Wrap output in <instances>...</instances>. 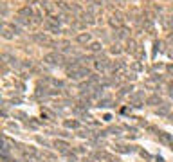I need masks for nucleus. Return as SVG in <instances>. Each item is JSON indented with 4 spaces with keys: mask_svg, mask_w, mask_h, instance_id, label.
I'll return each instance as SVG.
<instances>
[{
    "mask_svg": "<svg viewBox=\"0 0 173 162\" xmlns=\"http://www.w3.org/2000/svg\"><path fill=\"white\" fill-rule=\"evenodd\" d=\"M92 63H94L96 72H106V70H110V65H112V61L108 60L105 54H96Z\"/></svg>",
    "mask_w": 173,
    "mask_h": 162,
    "instance_id": "1",
    "label": "nucleus"
},
{
    "mask_svg": "<svg viewBox=\"0 0 173 162\" xmlns=\"http://www.w3.org/2000/svg\"><path fill=\"white\" fill-rule=\"evenodd\" d=\"M43 61H45L47 65H51V67H56V65H61L63 67V63H65V58H63V54L61 52H49V54H45L43 56Z\"/></svg>",
    "mask_w": 173,
    "mask_h": 162,
    "instance_id": "2",
    "label": "nucleus"
},
{
    "mask_svg": "<svg viewBox=\"0 0 173 162\" xmlns=\"http://www.w3.org/2000/svg\"><path fill=\"white\" fill-rule=\"evenodd\" d=\"M90 70L86 67H79V68H76V70H72V72H67V76H69V79H72V81H79V79H89L90 78Z\"/></svg>",
    "mask_w": 173,
    "mask_h": 162,
    "instance_id": "3",
    "label": "nucleus"
},
{
    "mask_svg": "<svg viewBox=\"0 0 173 162\" xmlns=\"http://www.w3.org/2000/svg\"><path fill=\"white\" fill-rule=\"evenodd\" d=\"M123 22H124V16H123V13H119V11H114L110 16H108V25H110L112 29L123 27Z\"/></svg>",
    "mask_w": 173,
    "mask_h": 162,
    "instance_id": "4",
    "label": "nucleus"
},
{
    "mask_svg": "<svg viewBox=\"0 0 173 162\" xmlns=\"http://www.w3.org/2000/svg\"><path fill=\"white\" fill-rule=\"evenodd\" d=\"M130 103L134 105V108H141L146 103V96H144V90H137L130 96Z\"/></svg>",
    "mask_w": 173,
    "mask_h": 162,
    "instance_id": "5",
    "label": "nucleus"
},
{
    "mask_svg": "<svg viewBox=\"0 0 173 162\" xmlns=\"http://www.w3.org/2000/svg\"><path fill=\"white\" fill-rule=\"evenodd\" d=\"M43 27H45L47 33H52V34H61V25L58 24V22L51 20V18H45V22H43Z\"/></svg>",
    "mask_w": 173,
    "mask_h": 162,
    "instance_id": "6",
    "label": "nucleus"
},
{
    "mask_svg": "<svg viewBox=\"0 0 173 162\" xmlns=\"http://www.w3.org/2000/svg\"><path fill=\"white\" fill-rule=\"evenodd\" d=\"M112 36L116 38V41H119V40H128V38H130V29H128L126 25H123V27H119V29H114Z\"/></svg>",
    "mask_w": 173,
    "mask_h": 162,
    "instance_id": "7",
    "label": "nucleus"
},
{
    "mask_svg": "<svg viewBox=\"0 0 173 162\" xmlns=\"http://www.w3.org/2000/svg\"><path fill=\"white\" fill-rule=\"evenodd\" d=\"M76 18H79L83 24H86V25H96V15H92L90 11H83L79 16H76Z\"/></svg>",
    "mask_w": 173,
    "mask_h": 162,
    "instance_id": "8",
    "label": "nucleus"
},
{
    "mask_svg": "<svg viewBox=\"0 0 173 162\" xmlns=\"http://www.w3.org/2000/svg\"><path fill=\"white\" fill-rule=\"evenodd\" d=\"M123 70H126V61H124V60H116V61H112L110 72H112L114 76L119 74V72H123Z\"/></svg>",
    "mask_w": 173,
    "mask_h": 162,
    "instance_id": "9",
    "label": "nucleus"
},
{
    "mask_svg": "<svg viewBox=\"0 0 173 162\" xmlns=\"http://www.w3.org/2000/svg\"><path fill=\"white\" fill-rule=\"evenodd\" d=\"M52 146H54L61 155H67V153H69V142L63 141V139H56V141L52 142Z\"/></svg>",
    "mask_w": 173,
    "mask_h": 162,
    "instance_id": "10",
    "label": "nucleus"
},
{
    "mask_svg": "<svg viewBox=\"0 0 173 162\" xmlns=\"http://www.w3.org/2000/svg\"><path fill=\"white\" fill-rule=\"evenodd\" d=\"M33 40L40 45H51L52 43V40L47 36V33H36V34H33Z\"/></svg>",
    "mask_w": 173,
    "mask_h": 162,
    "instance_id": "11",
    "label": "nucleus"
},
{
    "mask_svg": "<svg viewBox=\"0 0 173 162\" xmlns=\"http://www.w3.org/2000/svg\"><path fill=\"white\" fill-rule=\"evenodd\" d=\"M76 43H79V45H89L90 41H92V34L90 33H79V34H76Z\"/></svg>",
    "mask_w": 173,
    "mask_h": 162,
    "instance_id": "12",
    "label": "nucleus"
},
{
    "mask_svg": "<svg viewBox=\"0 0 173 162\" xmlns=\"http://www.w3.org/2000/svg\"><path fill=\"white\" fill-rule=\"evenodd\" d=\"M18 16H24L25 20L33 22V18H34V9H33L31 6H25V7H22V9L18 11Z\"/></svg>",
    "mask_w": 173,
    "mask_h": 162,
    "instance_id": "13",
    "label": "nucleus"
},
{
    "mask_svg": "<svg viewBox=\"0 0 173 162\" xmlns=\"http://www.w3.org/2000/svg\"><path fill=\"white\" fill-rule=\"evenodd\" d=\"M139 49H141V47L137 45V41H135L134 38H128V40H126V49H124L126 52H130V54H134V56H135Z\"/></svg>",
    "mask_w": 173,
    "mask_h": 162,
    "instance_id": "14",
    "label": "nucleus"
},
{
    "mask_svg": "<svg viewBox=\"0 0 173 162\" xmlns=\"http://www.w3.org/2000/svg\"><path fill=\"white\" fill-rule=\"evenodd\" d=\"M146 105H150V106H161L162 105V99H161V96L155 92V94H151V96L146 97Z\"/></svg>",
    "mask_w": 173,
    "mask_h": 162,
    "instance_id": "15",
    "label": "nucleus"
},
{
    "mask_svg": "<svg viewBox=\"0 0 173 162\" xmlns=\"http://www.w3.org/2000/svg\"><path fill=\"white\" fill-rule=\"evenodd\" d=\"M86 49H89V52H92V54H101V49H103V43L101 41H90L89 45H86Z\"/></svg>",
    "mask_w": 173,
    "mask_h": 162,
    "instance_id": "16",
    "label": "nucleus"
},
{
    "mask_svg": "<svg viewBox=\"0 0 173 162\" xmlns=\"http://www.w3.org/2000/svg\"><path fill=\"white\" fill-rule=\"evenodd\" d=\"M40 6H41V9H43V11L47 13V16H52V15H54V7H56V4H51L49 0H43V2H41Z\"/></svg>",
    "mask_w": 173,
    "mask_h": 162,
    "instance_id": "17",
    "label": "nucleus"
},
{
    "mask_svg": "<svg viewBox=\"0 0 173 162\" xmlns=\"http://www.w3.org/2000/svg\"><path fill=\"white\" fill-rule=\"evenodd\" d=\"M105 97V86L103 85H97L96 88H94V92H92V96H90V99H103Z\"/></svg>",
    "mask_w": 173,
    "mask_h": 162,
    "instance_id": "18",
    "label": "nucleus"
},
{
    "mask_svg": "<svg viewBox=\"0 0 173 162\" xmlns=\"http://www.w3.org/2000/svg\"><path fill=\"white\" fill-rule=\"evenodd\" d=\"M2 36L6 38V40H13L16 34L13 33V29L9 27V24H6V22H4V24H2Z\"/></svg>",
    "mask_w": 173,
    "mask_h": 162,
    "instance_id": "19",
    "label": "nucleus"
},
{
    "mask_svg": "<svg viewBox=\"0 0 173 162\" xmlns=\"http://www.w3.org/2000/svg\"><path fill=\"white\" fill-rule=\"evenodd\" d=\"M169 110H171V105H169V103H162L161 106L155 108V113H157V115H162V117H164V115H169Z\"/></svg>",
    "mask_w": 173,
    "mask_h": 162,
    "instance_id": "20",
    "label": "nucleus"
},
{
    "mask_svg": "<svg viewBox=\"0 0 173 162\" xmlns=\"http://www.w3.org/2000/svg\"><path fill=\"white\" fill-rule=\"evenodd\" d=\"M13 24H16V25H20V27H29V25H33V22H29V20H25L24 16H15L13 18Z\"/></svg>",
    "mask_w": 173,
    "mask_h": 162,
    "instance_id": "21",
    "label": "nucleus"
},
{
    "mask_svg": "<svg viewBox=\"0 0 173 162\" xmlns=\"http://www.w3.org/2000/svg\"><path fill=\"white\" fill-rule=\"evenodd\" d=\"M108 52H110L112 56H119V54H123V52H124V49L121 47V45H119L117 41H116V43H112L110 47H108Z\"/></svg>",
    "mask_w": 173,
    "mask_h": 162,
    "instance_id": "22",
    "label": "nucleus"
},
{
    "mask_svg": "<svg viewBox=\"0 0 173 162\" xmlns=\"http://www.w3.org/2000/svg\"><path fill=\"white\" fill-rule=\"evenodd\" d=\"M90 106H92L90 97H83V96H81V99L78 101V108H81V110H89Z\"/></svg>",
    "mask_w": 173,
    "mask_h": 162,
    "instance_id": "23",
    "label": "nucleus"
},
{
    "mask_svg": "<svg viewBox=\"0 0 173 162\" xmlns=\"http://www.w3.org/2000/svg\"><path fill=\"white\" fill-rule=\"evenodd\" d=\"M96 106L97 108H110V106H114V101H112V97H103V99L97 101Z\"/></svg>",
    "mask_w": 173,
    "mask_h": 162,
    "instance_id": "24",
    "label": "nucleus"
},
{
    "mask_svg": "<svg viewBox=\"0 0 173 162\" xmlns=\"http://www.w3.org/2000/svg\"><path fill=\"white\" fill-rule=\"evenodd\" d=\"M45 97H49V88H45V86L41 88V85H38V88H36V99H45Z\"/></svg>",
    "mask_w": 173,
    "mask_h": 162,
    "instance_id": "25",
    "label": "nucleus"
},
{
    "mask_svg": "<svg viewBox=\"0 0 173 162\" xmlns=\"http://www.w3.org/2000/svg\"><path fill=\"white\" fill-rule=\"evenodd\" d=\"M63 126H65V128H71V130H78L81 124H79V121H76V119H72V121L67 119V121H63Z\"/></svg>",
    "mask_w": 173,
    "mask_h": 162,
    "instance_id": "26",
    "label": "nucleus"
},
{
    "mask_svg": "<svg viewBox=\"0 0 173 162\" xmlns=\"http://www.w3.org/2000/svg\"><path fill=\"white\" fill-rule=\"evenodd\" d=\"M162 45H164V43H162L161 40H155V41H153V56H157V52H162V51H164Z\"/></svg>",
    "mask_w": 173,
    "mask_h": 162,
    "instance_id": "27",
    "label": "nucleus"
},
{
    "mask_svg": "<svg viewBox=\"0 0 173 162\" xmlns=\"http://www.w3.org/2000/svg\"><path fill=\"white\" fill-rule=\"evenodd\" d=\"M116 151H119V153H132V151H135V146H116Z\"/></svg>",
    "mask_w": 173,
    "mask_h": 162,
    "instance_id": "28",
    "label": "nucleus"
},
{
    "mask_svg": "<svg viewBox=\"0 0 173 162\" xmlns=\"http://www.w3.org/2000/svg\"><path fill=\"white\" fill-rule=\"evenodd\" d=\"M157 135H159V139H161V141H162L164 144H173V141H171V137H169L168 133H164V131H159Z\"/></svg>",
    "mask_w": 173,
    "mask_h": 162,
    "instance_id": "29",
    "label": "nucleus"
},
{
    "mask_svg": "<svg viewBox=\"0 0 173 162\" xmlns=\"http://www.w3.org/2000/svg\"><path fill=\"white\" fill-rule=\"evenodd\" d=\"M150 83H162L164 81V78L161 76V74H155V72H151V76H150V79H148Z\"/></svg>",
    "mask_w": 173,
    "mask_h": 162,
    "instance_id": "30",
    "label": "nucleus"
},
{
    "mask_svg": "<svg viewBox=\"0 0 173 162\" xmlns=\"http://www.w3.org/2000/svg\"><path fill=\"white\" fill-rule=\"evenodd\" d=\"M25 126L31 128V130H38V128H40V123L34 121V119H27V121H25Z\"/></svg>",
    "mask_w": 173,
    "mask_h": 162,
    "instance_id": "31",
    "label": "nucleus"
},
{
    "mask_svg": "<svg viewBox=\"0 0 173 162\" xmlns=\"http://www.w3.org/2000/svg\"><path fill=\"white\" fill-rule=\"evenodd\" d=\"M41 22H45L41 18V13L40 11H34V18H33V25H38V24H41Z\"/></svg>",
    "mask_w": 173,
    "mask_h": 162,
    "instance_id": "32",
    "label": "nucleus"
},
{
    "mask_svg": "<svg viewBox=\"0 0 173 162\" xmlns=\"http://www.w3.org/2000/svg\"><path fill=\"white\" fill-rule=\"evenodd\" d=\"M123 130H124L123 126H110V128H108V131L114 133V135H121V131H123Z\"/></svg>",
    "mask_w": 173,
    "mask_h": 162,
    "instance_id": "33",
    "label": "nucleus"
},
{
    "mask_svg": "<svg viewBox=\"0 0 173 162\" xmlns=\"http://www.w3.org/2000/svg\"><path fill=\"white\" fill-rule=\"evenodd\" d=\"M142 68H144V67H142L141 61H134V63H132V70H134V72H141Z\"/></svg>",
    "mask_w": 173,
    "mask_h": 162,
    "instance_id": "34",
    "label": "nucleus"
},
{
    "mask_svg": "<svg viewBox=\"0 0 173 162\" xmlns=\"http://www.w3.org/2000/svg\"><path fill=\"white\" fill-rule=\"evenodd\" d=\"M13 115H15V117H18V119H22V121H27V119H29L24 112H13Z\"/></svg>",
    "mask_w": 173,
    "mask_h": 162,
    "instance_id": "35",
    "label": "nucleus"
},
{
    "mask_svg": "<svg viewBox=\"0 0 173 162\" xmlns=\"http://www.w3.org/2000/svg\"><path fill=\"white\" fill-rule=\"evenodd\" d=\"M63 157H67L71 162H79V160H78V157H76V153H72V151H69L67 155H63Z\"/></svg>",
    "mask_w": 173,
    "mask_h": 162,
    "instance_id": "36",
    "label": "nucleus"
},
{
    "mask_svg": "<svg viewBox=\"0 0 173 162\" xmlns=\"http://www.w3.org/2000/svg\"><path fill=\"white\" fill-rule=\"evenodd\" d=\"M124 79H126V81H135V72H134V70H130V72H126Z\"/></svg>",
    "mask_w": 173,
    "mask_h": 162,
    "instance_id": "37",
    "label": "nucleus"
},
{
    "mask_svg": "<svg viewBox=\"0 0 173 162\" xmlns=\"http://www.w3.org/2000/svg\"><path fill=\"white\" fill-rule=\"evenodd\" d=\"M36 141H38L40 144H43L45 148H51V142H47V141H45V139H43V137H36Z\"/></svg>",
    "mask_w": 173,
    "mask_h": 162,
    "instance_id": "38",
    "label": "nucleus"
},
{
    "mask_svg": "<svg viewBox=\"0 0 173 162\" xmlns=\"http://www.w3.org/2000/svg\"><path fill=\"white\" fill-rule=\"evenodd\" d=\"M166 86H168V94H169V97H173V81H168Z\"/></svg>",
    "mask_w": 173,
    "mask_h": 162,
    "instance_id": "39",
    "label": "nucleus"
},
{
    "mask_svg": "<svg viewBox=\"0 0 173 162\" xmlns=\"http://www.w3.org/2000/svg\"><path fill=\"white\" fill-rule=\"evenodd\" d=\"M31 67H33V61L31 60H25L24 63H22V68H31Z\"/></svg>",
    "mask_w": 173,
    "mask_h": 162,
    "instance_id": "40",
    "label": "nucleus"
},
{
    "mask_svg": "<svg viewBox=\"0 0 173 162\" xmlns=\"http://www.w3.org/2000/svg\"><path fill=\"white\" fill-rule=\"evenodd\" d=\"M161 68H164V65H162V63H155L153 67H151V72H155V70H161Z\"/></svg>",
    "mask_w": 173,
    "mask_h": 162,
    "instance_id": "41",
    "label": "nucleus"
},
{
    "mask_svg": "<svg viewBox=\"0 0 173 162\" xmlns=\"http://www.w3.org/2000/svg\"><path fill=\"white\" fill-rule=\"evenodd\" d=\"M7 128H11V130L18 131V124H16V123H7Z\"/></svg>",
    "mask_w": 173,
    "mask_h": 162,
    "instance_id": "42",
    "label": "nucleus"
},
{
    "mask_svg": "<svg viewBox=\"0 0 173 162\" xmlns=\"http://www.w3.org/2000/svg\"><path fill=\"white\" fill-rule=\"evenodd\" d=\"M166 72H168L169 76H173V63H171V65H166Z\"/></svg>",
    "mask_w": 173,
    "mask_h": 162,
    "instance_id": "43",
    "label": "nucleus"
},
{
    "mask_svg": "<svg viewBox=\"0 0 173 162\" xmlns=\"http://www.w3.org/2000/svg\"><path fill=\"white\" fill-rule=\"evenodd\" d=\"M153 9H155L157 13H162V11H164V9H162V6H159V4H155V6H153Z\"/></svg>",
    "mask_w": 173,
    "mask_h": 162,
    "instance_id": "44",
    "label": "nucleus"
},
{
    "mask_svg": "<svg viewBox=\"0 0 173 162\" xmlns=\"http://www.w3.org/2000/svg\"><path fill=\"white\" fill-rule=\"evenodd\" d=\"M103 121H106V123H110V121H112V115H110V113H106L105 117H103Z\"/></svg>",
    "mask_w": 173,
    "mask_h": 162,
    "instance_id": "45",
    "label": "nucleus"
},
{
    "mask_svg": "<svg viewBox=\"0 0 173 162\" xmlns=\"http://www.w3.org/2000/svg\"><path fill=\"white\" fill-rule=\"evenodd\" d=\"M43 157H47V158H54V155L52 153H49V151H45V153H41Z\"/></svg>",
    "mask_w": 173,
    "mask_h": 162,
    "instance_id": "46",
    "label": "nucleus"
},
{
    "mask_svg": "<svg viewBox=\"0 0 173 162\" xmlns=\"http://www.w3.org/2000/svg\"><path fill=\"white\" fill-rule=\"evenodd\" d=\"M61 137H71V133H67V131H58Z\"/></svg>",
    "mask_w": 173,
    "mask_h": 162,
    "instance_id": "47",
    "label": "nucleus"
},
{
    "mask_svg": "<svg viewBox=\"0 0 173 162\" xmlns=\"http://www.w3.org/2000/svg\"><path fill=\"white\" fill-rule=\"evenodd\" d=\"M76 153H85V150H83L81 146H78V148H76Z\"/></svg>",
    "mask_w": 173,
    "mask_h": 162,
    "instance_id": "48",
    "label": "nucleus"
},
{
    "mask_svg": "<svg viewBox=\"0 0 173 162\" xmlns=\"http://www.w3.org/2000/svg\"><path fill=\"white\" fill-rule=\"evenodd\" d=\"M168 41H169V43H173V33H169V34H168Z\"/></svg>",
    "mask_w": 173,
    "mask_h": 162,
    "instance_id": "49",
    "label": "nucleus"
},
{
    "mask_svg": "<svg viewBox=\"0 0 173 162\" xmlns=\"http://www.w3.org/2000/svg\"><path fill=\"white\" fill-rule=\"evenodd\" d=\"M16 86L20 88V92H24V83H16Z\"/></svg>",
    "mask_w": 173,
    "mask_h": 162,
    "instance_id": "50",
    "label": "nucleus"
},
{
    "mask_svg": "<svg viewBox=\"0 0 173 162\" xmlns=\"http://www.w3.org/2000/svg\"><path fill=\"white\" fill-rule=\"evenodd\" d=\"M168 56H169V58L173 60V49H168Z\"/></svg>",
    "mask_w": 173,
    "mask_h": 162,
    "instance_id": "51",
    "label": "nucleus"
},
{
    "mask_svg": "<svg viewBox=\"0 0 173 162\" xmlns=\"http://www.w3.org/2000/svg\"><path fill=\"white\" fill-rule=\"evenodd\" d=\"M36 2H38V0H27V4H29V6H33V4H36Z\"/></svg>",
    "mask_w": 173,
    "mask_h": 162,
    "instance_id": "52",
    "label": "nucleus"
},
{
    "mask_svg": "<svg viewBox=\"0 0 173 162\" xmlns=\"http://www.w3.org/2000/svg\"><path fill=\"white\" fill-rule=\"evenodd\" d=\"M169 119H171V121H173V113H171V115H169Z\"/></svg>",
    "mask_w": 173,
    "mask_h": 162,
    "instance_id": "53",
    "label": "nucleus"
},
{
    "mask_svg": "<svg viewBox=\"0 0 173 162\" xmlns=\"http://www.w3.org/2000/svg\"><path fill=\"white\" fill-rule=\"evenodd\" d=\"M11 162H18V160H15V158H13V160H11Z\"/></svg>",
    "mask_w": 173,
    "mask_h": 162,
    "instance_id": "54",
    "label": "nucleus"
},
{
    "mask_svg": "<svg viewBox=\"0 0 173 162\" xmlns=\"http://www.w3.org/2000/svg\"><path fill=\"white\" fill-rule=\"evenodd\" d=\"M171 148H173V144H171Z\"/></svg>",
    "mask_w": 173,
    "mask_h": 162,
    "instance_id": "55",
    "label": "nucleus"
}]
</instances>
